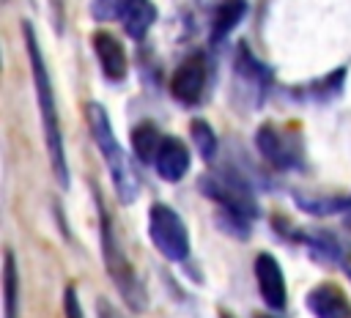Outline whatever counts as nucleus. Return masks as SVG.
<instances>
[{
	"mask_svg": "<svg viewBox=\"0 0 351 318\" xmlns=\"http://www.w3.org/2000/svg\"><path fill=\"white\" fill-rule=\"evenodd\" d=\"M154 19H156V8L151 0H129L123 14H121L123 30L132 38H143L148 33V27L154 25Z\"/></svg>",
	"mask_w": 351,
	"mask_h": 318,
	"instance_id": "obj_12",
	"label": "nucleus"
},
{
	"mask_svg": "<svg viewBox=\"0 0 351 318\" xmlns=\"http://www.w3.org/2000/svg\"><path fill=\"white\" fill-rule=\"evenodd\" d=\"M348 280H351V269H348Z\"/></svg>",
	"mask_w": 351,
	"mask_h": 318,
	"instance_id": "obj_21",
	"label": "nucleus"
},
{
	"mask_svg": "<svg viewBox=\"0 0 351 318\" xmlns=\"http://www.w3.org/2000/svg\"><path fill=\"white\" fill-rule=\"evenodd\" d=\"M63 307H66V318H82V310H80V302H77V291L71 285L63 293Z\"/></svg>",
	"mask_w": 351,
	"mask_h": 318,
	"instance_id": "obj_18",
	"label": "nucleus"
},
{
	"mask_svg": "<svg viewBox=\"0 0 351 318\" xmlns=\"http://www.w3.org/2000/svg\"><path fill=\"white\" fill-rule=\"evenodd\" d=\"M258 318H271V315H258Z\"/></svg>",
	"mask_w": 351,
	"mask_h": 318,
	"instance_id": "obj_20",
	"label": "nucleus"
},
{
	"mask_svg": "<svg viewBox=\"0 0 351 318\" xmlns=\"http://www.w3.org/2000/svg\"><path fill=\"white\" fill-rule=\"evenodd\" d=\"M192 140H195L197 154H200L203 159H211V156H214V151H217V137H214V132H211V126H208L206 121H192Z\"/></svg>",
	"mask_w": 351,
	"mask_h": 318,
	"instance_id": "obj_16",
	"label": "nucleus"
},
{
	"mask_svg": "<svg viewBox=\"0 0 351 318\" xmlns=\"http://www.w3.org/2000/svg\"><path fill=\"white\" fill-rule=\"evenodd\" d=\"M129 0H93V16L96 19H121Z\"/></svg>",
	"mask_w": 351,
	"mask_h": 318,
	"instance_id": "obj_17",
	"label": "nucleus"
},
{
	"mask_svg": "<svg viewBox=\"0 0 351 318\" xmlns=\"http://www.w3.org/2000/svg\"><path fill=\"white\" fill-rule=\"evenodd\" d=\"M258 148L261 154L277 164V167H291L299 162V143L293 137H288L282 129L277 126H263L258 129Z\"/></svg>",
	"mask_w": 351,
	"mask_h": 318,
	"instance_id": "obj_8",
	"label": "nucleus"
},
{
	"mask_svg": "<svg viewBox=\"0 0 351 318\" xmlns=\"http://www.w3.org/2000/svg\"><path fill=\"white\" fill-rule=\"evenodd\" d=\"M148 236L154 247L173 263L189 255V230L184 219L165 203H154L148 208Z\"/></svg>",
	"mask_w": 351,
	"mask_h": 318,
	"instance_id": "obj_4",
	"label": "nucleus"
},
{
	"mask_svg": "<svg viewBox=\"0 0 351 318\" xmlns=\"http://www.w3.org/2000/svg\"><path fill=\"white\" fill-rule=\"evenodd\" d=\"M206 85V60L203 55H189L173 74L170 90L181 104H195Z\"/></svg>",
	"mask_w": 351,
	"mask_h": 318,
	"instance_id": "obj_6",
	"label": "nucleus"
},
{
	"mask_svg": "<svg viewBox=\"0 0 351 318\" xmlns=\"http://www.w3.org/2000/svg\"><path fill=\"white\" fill-rule=\"evenodd\" d=\"M255 280H258V291H261L263 302L271 310H282L285 299H288L285 296V277H282V269H280L274 255L261 252L255 258Z\"/></svg>",
	"mask_w": 351,
	"mask_h": 318,
	"instance_id": "obj_7",
	"label": "nucleus"
},
{
	"mask_svg": "<svg viewBox=\"0 0 351 318\" xmlns=\"http://www.w3.org/2000/svg\"><path fill=\"white\" fill-rule=\"evenodd\" d=\"M244 14V0H228L219 5V14H217V22H214V36H225L236 22L239 16Z\"/></svg>",
	"mask_w": 351,
	"mask_h": 318,
	"instance_id": "obj_15",
	"label": "nucleus"
},
{
	"mask_svg": "<svg viewBox=\"0 0 351 318\" xmlns=\"http://www.w3.org/2000/svg\"><path fill=\"white\" fill-rule=\"evenodd\" d=\"M162 140L165 137L159 134V129L154 123H148V121H143V123H137L132 129V148H134L137 159H143V162H154L156 159Z\"/></svg>",
	"mask_w": 351,
	"mask_h": 318,
	"instance_id": "obj_13",
	"label": "nucleus"
},
{
	"mask_svg": "<svg viewBox=\"0 0 351 318\" xmlns=\"http://www.w3.org/2000/svg\"><path fill=\"white\" fill-rule=\"evenodd\" d=\"M25 44H27V60H30V71H33L44 140H47V151H49V164H52V173L58 178V184L69 186V164H66V151H63V132H60V118H58V107H55V93H52V82H49L44 55L38 49V41H36L30 25H25Z\"/></svg>",
	"mask_w": 351,
	"mask_h": 318,
	"instance_id": "obj_1",
	"label": "nucleus"
},
{
	"mask_svg": "<svg viewBox=\"0 0 351 318\" xmlns=\"http://www.w3.org/2000/svg\"><path fill=\"white\" fill-rule=\"evenodd\" d=\"M99 219H101V228H99V238H101V258H104V266H107V274L110 280L115 282L121 299L126 302V307L132 313H143L148 299H145V288L132 266V260L126 258V249L121 247L118 241V233L112 228V219L107 217L104 206H99Z\"/></svg>",
	"mask_w": 351,
	"mask_h": 318,
	"instance_id": "obj_3",
	"label": "nucleus"
},
{
	"mask_svg": "<svg viewBox=\"0 0 351 318\" xmlns=\"http://www.w3.org/2000/svg\"><path fill=\"white\" fill-rule=\"evenodd\" d=\"M96 315L99 318H123V313H118L115 304H110L107 299H99L96 302Z\"/></svg>",
	"mask_w": 351,
	"mask_h": 318,
	"instance_id": "obj_19",
	"label": "nucleus"
},
{
	"mask_svg": "<svg viewBox=\"0 0 351 318\" xmlns=\"http://www.w3.org/2000/svg\"><path fill=\"white\" fill-rule=\"evenodd\" d=\"M154 167H156L159 178H165L170 184L181 181L186 175V170H189V151H186V145L178 137H165L162 145H159V154L154 159Z\"/></svg>",
	"mask_w": 351,
	"mask_h": 318,
	"instance_id": "obj_10",
	"label": "nucleus"
},
{
	"mask_svg": "<svg viewBox=\"0 0 351 318\" xmlns=\"http://www.w3.org/2000/svg\"><path fill=\"white\" fill-rule=\"evenodd\" d=\"M93 49H96V58H99V66L104 71L107 80L118 82L126 77V52L121 47V41L107 33V30H99L93 36Z\"/></svg>",
	"mask_w": 351,
	"mask_h": 318,
	"instance_id": "obj_11",
	"label": "nucleus"
},
{
	"mask_svg": "<svg viewBox=\"0 0 351 318\" xmlns=\"http://www.w3.org/2000/svg\"><path fill=\"white\" fill-rule=\"evenodd\" d=\"M85 115H88V126H90V134L110 167V175H112V186H115V195L121 203H134L137 195H140V181H137V173L132 167V159L129 154L121 148L115 132H112V123H110V115L104 112L101 104L90 101L85 107Z\"/></svg>",
	"mask_w": 351,
	"mask_h": 318,
	"instance_id": "obj_2",
	"label": "nucleus"
},
{
	"mask_svg": "<svg viewBox=\"0 0 351 318\" xmlns=\"http://www.w3.org/2000/svg\"><path fill=\"white\" fill-rule=\"evenodd\" d=\"M200 189H203L214 203H219L222 211H225L230 219L247 225V222L255 217V200H252L250 189H247L236 175H230V173L203 175V178H200Z\"/></svg>",
	"mask_w": 351,
	"mask_h": 318,
	"instance_id": "obj_5",
	"label": "nucleus"
},
{
	"mask_svg": "<svg viewBox=\"0 0 351 318\" xmlns=\"http://www.w3.org/2000/svg\"><path fill=\"white\" fill-rule=\"evenodd\" d=\"M222 318H228V315H222Z\"/></svg>",
	"mask_w": 351,
	"mask_h": 318,
	"instance_id": "obj_22",
	"label": "nucleus"
},
{
	"mask_svg": "<svg viewBox=\"0 0 351 318\" xmlns=\"http://www.w3.org/2000/svg\"><path fill=\"white\" fill-rule=\"evenodd\" d=\"M307 310L315 318H351V302L346 299V293L332 285V282H321L315 285L307 296H304Z\"/></svg>",
	"mask_w": 351,
	"mask_h": 318,
	"instance_id": "obj_9",
	"label": "nucleus"
},
{
	"mask_svg": "<svg viewBox=\"0 0 351 318\" xmlns=\"http://www.w3.org/2000/svg\"><path fill=\"white\" fill-rule=\"evenodd\" d=\"M16 296H19V277H16V260L14 252L5 249L3 258V318H16Z\"/></svg>",
	"mask_w": 351,
	"mask_h": 318,
	"instance_id": "obj_14",
	"label": "nucleus"
}]
</instances>
